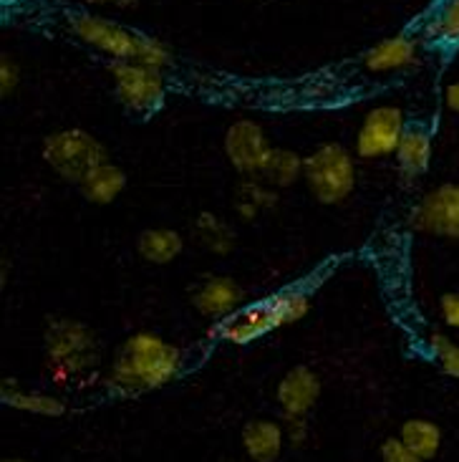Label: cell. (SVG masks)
Returning <instances> with one entry per match:
<instances>
[{"instance_id":"1","label":"cell","mask_w":459,"mask_h":462,"mask_svg":"<svg viewBox=\"0 0 459 462\" xmlns=\"http://www.w3.org/2000/svg\"><path fill=\"white\" fill-rule=\"evenodd\" d=\"M182 369V351L151 331H137L116 349L104 379L119 397H137L170 384Z\"/></svg>"},{"instance_id":"2","label":"cell","mask_w":459,"mask_h":462,"mask_svg":"<svg viewBox=\"0 0 459 462\" xmlns=\"http://www.w3.org/2000/svg\"><path fill=\"white\" fill-rule=\"evenodd\" d=\"M46 369L56 387H81L99 372L101 344L76 319H50L43 334Z\"/></svg>"},{"instance_id":"3","label":"cell","mask_w":459,"mask_h":462,"mask_svg":"<svg viewBox=\"0 0 459 462\" xmlns=\"http://www.w3.org/2000/svg\"><path fill=\"white\" fill-rule=\"evenodd\" d=\"M69 31L112 61H139L161 71L172 66V51L161 41L94 13H69Z\"/></svg>"},{"instance_id":"4","label":"cell","mask_w":459,"mask_h":462,"mask_svg":"<svg viewBox=\"0 0 459 462\" xmlns=\"http://www.w3.org/2000/svg\"><path fill=\"white\" fill-rule=\"evenodd\" d=\"M41 157L56 175L74 185H81L99 164L109 162L106 147L91 132L78 126L50 132L43 139Z\"/></svg>"},{"instance_id":"5","label":"cell","mask_w":459,"mask_h":462,"mask_svg":"<svg viewBox=\"0 0 459 462\" xmlns=\"http://www.w3.org/2000/svg\"><path fill=\"white\" fill-rule=\"evenodd\" d=\"M303 180L321 205H338L356 188V164L344 144L326 142L303 160Z\"/></svg>"},{"instance_id":"6","label":"cell","mask_w":459,"mask_h":462,"mask_svg":"<svg viewBox=\"0 0 459 462\" xmlns=\"http://www.w3.org/2000/svg\"><path fill=\"white\" fill-rule=\"evenodd\" d=\"M109 71L116 99L137 119H151L164 106L167 84L161 69L139 61H112Z\"/></svg>"},{"instance_id":"7","label":"cell","mask_w":459,"mask_h":462,"mask_svg":"<svg viewBox=\"0 0 459 462\" xmlns=\"http://www.w3.org/2000/svg\"><path fill=\"white\" fill-rule=\"evenodd\" d=\"M411 226L424 236L459 240V182L427 192L411 210Z\"/></svg>"},{"instance_id":"8","label":"cell","mask_w":459,"mask_h":462,"mask_svg":"<svg viewBox=\"0 0 459 462\" xmlns=\"http://www.w3.org/2000/svg\"><path fill=\"white\" fill-rule=\"evenodd\" d=\"M223 147L230 164L243 177L261 175L262 164H265V160L273 152L265 129L258 122H252V119H237V122L227 126Z\"/></svg>"},{"instance_id":"9","label":"cell","mask_w":459,"mask_h":462,"mask_svg":"<svg viewBox=\"0 0 459 462\" xmlns=\"http://www.w3.org/2000/svg\"><path fill=\"white\" fill-rule=\"evenodd\" d=\"M407 129V119L399 106H376L366 114L356 137V152L363 160H381L397 154L401 134Z\"/></svg>"},{"instance_id":"10","label":"cell","mask_w":459,"mask_h":462,"mask_svg":"<svg viewBox=\"0 0 459 462\" xmlns=\"http://www.w3.org/2000/svg\"><path fill=\"white\" fill-rule=\"evenodd\" d=\"M321 376L316 374L310 366H293L288 369L283 379L275 387V402L283 412V420L288 417H308L316 404L321 400Z\"/></svg>"},{"instance_id":"11","label":"cell","mask_w":459,"mask_h":462,"mask_svg":"<svg viewBox=\"0 0 459 462\" xmlns=\"http://www.w3.org/2000/svg\"><path fill=\"white\" fill-rule=\"evenodd\" d=\"M245 291L230 275H210L189 291L195 311L210 321H225L243 306Z\"/></svg>"},{"instance_id":"12","label":"cell","mask_w":459,"mask_h":462,"mask_svg":"<svg viewBox=\"0 0 459 462\" xmlns=\"http://www.w3.org/2000/svg\"><path fill=\"white\" fill-rule=\"evenodd\" d=\"M275 328H280V324H278L271 299H265L250 303L245 309H237L233 316L220 321V337L233 344H252L258 338L268 337Z\"/></svg>"},{"instance_id":"13","label":"cell","mask_w":459,"mask_h":462,"mask_svg":"<svg viewBox=\"0 0 459 462\" xmlns=\"http://www.w3.org/2000/svg\"><path fill=\"white\" fill-rule=\"evenodd\" d=\"M240 445H243L245 460L278 462L288 448L286 425L278 420H268V417L250 420L240 432Z\"/></svg>"},{"instance_id":"14","label":"cell","mask_w":459,"mask_h":462,"mask_svg":"<svg viewBox=\"0 0 459 462\" xmlns=\"http://www.w3.org/2000/svg\"><path fill=\"white\" fill-rule=\"evenodd\" d=\"M432 150H435L432 126L427 122H407V129H404L397 147V162L401 175L407 180L422 177L432 164Z\"/></svg>"},{"instance_id":"15","label":"cell","mask_w":459,"mask_h":462,"mask_svg":"<svg viewBox=\"0 0 459 462\" xmlns=\"http://www.w3.org/2000/svg\"><path fill=\"white\" fill-rule=\"evenodd\" d=\"M0 400L5 407L18 410L25 414H36V417H61L66 414V402L56 394L49 392H36V389H23L21 384H15L13 379H5L0 387Z\"/></svg>"},{"instance_id":"16","label":"cell","mask_w":459,"mask_h":462,"mask_svg":"<svg viewBox=\"0 0 459 462\" xmlns=\"http://www.w3.org/2000/svg\"><path fill=\"white\" fill-rule=\"evenodd\" d=\"M417 41L409 36L386 38L381 43H376L373 49L366 51L363 66L373 74H384V71H397V69H409L417 61Z\"/></svg>"},{"instance_id":"17","label":"cell","mask_w":459,"mask_h":462,"mask_svg":"<svg viewBox=\"0 0 459 462\" xmlns=\"http://www.w3.org/2000/svg\"><path fill=\"white\" fill-rule=\"evenodd\" d=\"M278 202H280V195L268 182H262L261 177H243V182L235 188V198H233L235 213L248 223L273 213Z\"/></svg>"},{"instance_id":"18","label":"cell","mask_w":459,"mask_h":462,"mask_svg":"<svg viewBox=\"0 0 459 462\" xmlns=\"http://www.w3.org/2000/svg\"><path fill=\"white\" fill-rule=\"evenodd\" d=\"M192 237L199 248L207 250L210 255L225 258L235 250L237 236L233 226L215 213H199L192 223Z\"/></svg>"},{"instance_id":"19","label":"cell","mask_w":459,"mask_h":462,"mask_svg":"<svg viewBox=\"0 0 459 462\" xmlns=\"http://www.w3.org/2000/svg\"><path fill=\"white\" fill-rule=\"evenodd\" d=\"M185 250V237L172 227H147L137 237V253L147 263L154 265H167L177 261Z\"/></svg>"},{"instance_id":"20","label":"cell","mask_w":459,"mask_h":462,"mask_svg":"<svg viewBox=\"0 0 459 462\" xmlns=\"http://www.w3.org/2000/svg\"><path fill=\"white\" fill-rule=\"evenodd\" d=\"M397 438L417 457H422L424 462L435 460L439 450H442V442H445L442 427L432 422V420H424V417H411V420H407L404 425L399 427Z\"/></svg>"},{"instance_id":"21","label":"cell","mask_w":459,"mask_h":462,"mask_svg":"<svg viewBox=\"0 0 459 462\" xmlns=\"http://www.w3.org/2000/svg\"><path fill=\"white\" fill-rule=\"evenodd\" d=\"M78 188H81V195L88 202H94V205H112L126 189V172L119 164L104 162Z\"/></svg>"},{"instance_id":"22","label":"cell","mask_w":459,"mask_h":462,"mask_svg":"<svg viewBox=\"0 0 459 462\" xmlns=\"http://www.w3.org/2000/svg\"><path fill=\"white\" fill-rule=\"evenodd\" d=\"M303 160H306V157H300L298 152L273 147L271 157L265 160L258 177L275 189L293 188L300 177H303Z\"/></svg>"},{"instance_id":"23","label":"cell","mask_w":459,"mask_h":462,"mask_svg":"<svg viewBox=\"0 0 459 462\" xmlns=\"http://www.w3.org/2000/svg\"><path fill=\"white\" fill-rule=\"evenodd\" d=\"M271 303H273L275 316H278V324L290 326L308 316L310 293L306 288H286L280 293H273Z\"/></svg>"},{"instance_id":"24","label":"cell","mask_w":459,"mask_h":462,"mask_svg":"<svg viewBox=\"0 0 459 462\" xmlns=\"http://www.w3.org/2000/svg\"><path fill=\"white\" fill-rule=\"evenodd\" d=\"M429 36L445 49L459 46V0H445L429 23Z\"/></svg>"},{"instance_id":"25","label":"cell","mask_w":459,"mask_h":462,"mask_svg":"<svg viewBox=\"0 0 459 462\" xmlns=\"http://www.w3.org/2000/svg\"><path fill=\"white\" fill-rule=\"evenodd\" d=\"M429 354L435 364L449 376V379H459V344L452 341L447 334H439L435 331L429 337Z\"/></svg>"},{"instance_id":"26","label":"cell","mask_w":459,"mask_h":462,"mask_svg":"<svg viewBox=\"0 0 459 462\" xmlns=\"http://www.w3.org/2000/svg\"><path fill=\"white\" fill-rule=\"evenodd\" d=\"M379 455H381V462H424L422 457H417L399 438L384 439Z\"/></svg>"},{"instance_id":"27","label":"cell","mask_w":459,"mask_h":462,"mask_svg":"<svg viewBox=\"0 0 459 462\" xmlns=\"http://www.w3.org/2000/svg\"><path fill=\"white\" fill-rule=\"evenodd\" d=\"M18 84H21V69H18V63L13 61L8 53H3L0 56V94L11 97Z\"/></svg>"},{"instance_id":"28","label":"cell","mask_w":459,"mask_h":462,"mask_svg":"<svg viewBox=\"0 0 459 462\" xmlns=\"http://www.w3.org/2000/svg\"><path fill=\"white\" fill-rule=\"evenodd\" d=\"M283 425H286L288 445H293V448H303V445H308V439H310L308 417H288V420H283Z\"/></svg>"},{"instance_id":"29","label":"cell","mask_w":459,"mask_h":462,"mask_svg":"<svg viewBox=\"0 0 459 462\" xmlns=\"http://www.w3.org/2000/svg\"><path fill=\"white\" fill-rule=\"evenodd\" d=\"M439 313H442V321L449 328H459V291L445 293L439 299Z\"/></svg>"},{"instance_id":"30","label":"cell","mask_w":459,"mask_h":462,"mask_svg":"<svg viewBox=\"0 0 459 462\" xmlns=\"http://www.w3.org/2000/svg\"><path fill=\"white\" fill-rule=\"evenodd\" d=\"M445 101H447V106L452 112L459 114V81L449 84L447 91H445Z\"/></svg>"},{"instance_id":"31","label":"cell","mask_w":459,"mask_h":462,"mask_svg":"<svg viewBox=\"0 0 459 462\" xmlns=\"http://www.w3.org/2000/svg\"><path fill=\"white\" fill-rule=\"evenodd\" d=\"M94 5H106V8H134L139 0H88Z\"/></svg>"},{"instance_id":"32","label":"cell","mask_w":459,"mask_h":462,"mask_svg":"<svg viewBox=\"0 0 459 462\" xmlns=\"http://www.w3.org/2000/svg\"><path fill=\"white\" fill-rule=\"evenodd\" d=\"M3 462H28V460H21V457H8V460H3Z\"/></svg>"},{"instance_id":"33","label":"cell","mask_w":459,"mask_h":462,"mask_svg":"<svg viewBox=\"0 0 459 462\" xmlns=\"http://www.w3.org/2000/svg\"><path fill=\"white\" fill-rule=\"evenodd\" d=\"M237 462H252V460H237Z\"/></svg>"}]
</instances>
